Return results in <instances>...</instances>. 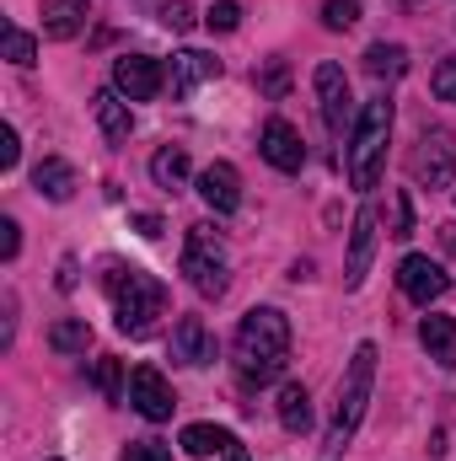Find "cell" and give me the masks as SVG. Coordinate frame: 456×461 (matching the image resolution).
I'll return each instance as SVG.
<instances>
[{
	"label": "cell",
	"instance_id": "cell-1",
	"mask_svg": "<svg viewBox=\"0 0 456 461\" xmlns=\"http://www.w3.org/2000/svg\"><path fill=\"white\" fill-rule=\"evenodd\" d=\"M290 359V317L274 306H258L236 328V375L247 386H269Z\"/></svg>",
	"mask_w": 456,
	"mask_h": 461
},
{
	"label": "cell",
	"instance_id": "cell-2",
	"mask_svg": "<svg viewBox=\"0 0 456 461\" xmlns=\"http://www.w3.org/2000/svg\"><path fill=\"white\" fill-rule=\"evenodd\" d=\"M103 290H108V301L118 312V333H129V339H145L156 328V317L167 312V285L156 274H145V268L108 263L103 268Z\"/></svg>",
	"mask_w": 456,
	"mask_h": 461
},
{
	"label": "cell",
	"instance_id": "cell-3",
	"mask_svg": "<svg viewBox=\"0 0 456 461\" xmlns=\"http://www.w3.org/2000/svg\"><path fill=\"white\" fill-rule=\"evenodd\" d=\"M376 344H360L354 348V359H349V370H343L339 381V408H333V424H328V440H323V461H339L349 451V440H354V429H360V419H365V408H370V386H376Z\"/></svg>",
	"mask_w": 456,
	"mask_h": 461
},
{
	"label": "cell",
	"instance_id": "cell-4",
	"mask_svg": "<svg viewBox=\"0 0 456 461\" xmlns=\"http://www.w3.org/2000/svg\"><path fill=\"white\" fill-rule=\"evenodd\" d=\"M387 134H392V103L370 97L360 108V118H354V134H349V183L354 188H376L381 156H387Z\"/></svg>",
	"mask_w": 456,
	"mask_h": 461
},
{
	"label": "cell",
	"instance_id": "cell-5",
	"mask_svg": "<svg viewBox=\"0 0 456 461\" xmlns=\"http://www.w3.org/2000/svg\"><path fill=\"white\" fill-rule=\"evenodd\" d=\"M183 274L188 285L205 295V301H221L231 285V258H226V241L215 226H188V241H183Z\"/></svg>",
	"mask_w": 456,
	"mask_h": 461
},
{
	"label": "cell",
	"instance_id": "cell-6",
	"mask_svg": "<svg viewBox=\"0 0 456 461\" xmlns=\"http://www.w3.org/2000/svg\"><path fill=\"white\" fill-rule=\"evenodd\" d=\"M408 172H414L419 188H451V177H456V134L451 129L424 123V134H419V145L408 156Z\"/></svg>",
	"mask_w": 456,
	"mask_h": 461
},
{
	"label": "cell",
	"instance_id": "cell-7",
	"mask_svg": "<svg viewBox=\"0 0 456 461\" xmlns=\"http://www.w3.org/2000/svg\"><path fill=\"white\" fill-rule=\"evenodd\" d=\"M129 402H134V413L150 419V424H167L172 408H178L172 381H167L156 365H134V370H129Z\"/></svg>",
	"mask_w": 456,
	"mask_h": 461
},
{
	"label": "cell",
	"instance_id": "cell-8",
	"mask_svg": "<svg viewBox=\"0 0 456 461\" xmlns=\"http://www.w3.org/2000/svg\"><path fill=\"white\" fill-rule=\"evenodd\" d=\"M376 226H381L376 204H360V210H354V230H349V263H343V285H349V290H360V285H365V274H370L376 236H381Z\"/></svg>",
	"mask_w": 456,
	"mask_h": 461
},
{
	"label": "cell",
	"instance_id": "cell-9",
	"mask_svg": "<svg viewBox=\"0 0 456 461\" xmlns=\"http://www.w3.org/2000/svg\"><path fill=\"white\" fill-rule=\"evenodd\" d=\"M114 86L129 103H150V97L167 86V70H161V59H150V54H123V59H114Z\"/></svg>",
	"mask_w": 456,
	"mask_h": 461
},
{
	"label": "cell",
	"instance_id": "cell-10",
	"mask_svg": "<svg viewBox=\"0 0 456 461\" xmlns=\"http://www.w3.org/2000/svg\"><path fill=\"white\" fill-rule=\"evenodd\" d=\"M397 285H403V295H408L414 306H430V301H441V295L451 290V274H446L441 263H430V258L408 252V258L397 263Z\"/></svg>",
	"mask_w": 456,
	"mask_h": 461
},
{
	"label": "cell",
	"instance_id": "cell-11",
	"mask_svg": "<svg viewBox=\"0 0 456 461\" xmlns=\"http://www.w3.org/2000/svg\"><path fill=\"white\" fill-rule=\"evenodd\" d=\"M317 103H323V123H328L333 134H343V123H349V113H354V97H349L343 65H333V59L317 65Z\"/></svg>",
	"mask_w": 456,
	"mask_h": 461
},
{
	"label": "cell",
	"instance_id": "cell-12",
	"mask_svg": "<svg viewBox=\"0 0 456 461\" xmlns=\"http://www.w3.org/2000/svg\"><path fill=\"white\" fill-rule=\"evenodd\" d=\"M221 76V59L215 54H199V49H183V54H172V65H167V86H172V97L183 103V97H194L205 81H215Z\"/></svg>",
	"mask_w": 456,
	"mask_h": 461
},
{
	"label": "cell",
	"instance_id": "cell-13",
	"mask_svg": "<svg viewBox=\"0 0 456 461\" xmlns=\"http://www.w3.org/2000/svg\"><path fill=\"white\" fill-rule=\"evenodd\" d=\"M258 150H263V161L279 167V172H301V167H306V145H301V134H296L285 118H269V123H263Z\"/></svg>",
	"mask_w": 456,
	"mask_h": 461
},
{
	"label": "cell",
	"instance_id": "cell-14",
	"mask_svg": "<svg viewBox=\"0 0 456 461\" xmlns=\"http://www.w3.org/2000/svg\"><path fill=\"white\" fill-rule=\"evenodd\" d=\"M199 199H205L215 215H231V210L242 204V177H236L231 161H210V167L199 172Z\"/></svg>",
	"mask_w": 456,
	"mask_h": 461
},
{
	"label": "cell",
	"instance_id": "cell-15",
	"mask_svg": "<svg viewBox=\"0 0 456 461\" xmlns=\"http://www.w3.org/2000/svg\"><path fill=\"white\" fill-rule=\"evenodd\" d=\"M172 359H178V365H194V370L215 359V339H210L205 317H183V322L172 328Z\"/></svg>",
	"mask_w": 456,
	"mask_h": 461
},
{
	"label": "cell",
	"instance_id": "cell-16",
	"mask_svg": "<svg viewBox=\"0 0 456 461\" xmlns=\"http://www.w3.org/2000/svg\"><path fill=\"white\" fill-rule=\"evenodd\" d=\"M87 27V0H43V38L70 43Z\"/></svg>",
	"mask_w": 456,
	"mask_h": 461
},
{
	"label": "cell",
	"instance_id": "cell-17",
	"mask_svg": "<svg viewBox=\"0 0 456 461\" xmlns=\"http://www.w3.org/2000/svg\"><path fill=\"white\" fill-rule=\"evenodd\" d=\"M32 188H38L43 199L65 204V199H76V167H70V161H59V156H49V161H38V167H32Z\"/></svg>",
	"mask_w": 456,
	"mask_h": 461
},
{
	"label": "cell",
	"instance_id": "cell-18",
	"mask_svg": "<svg viewBox=\"0 0 456 461\" xmlns=\"http://www.w3.org/2000/svg\"><path fill=\"white\" fill-rule=\"evenodd\" d=\"M419 344L430 348V359H435L441 370H451L456 365V322L441 317V312H430V317L419 322Z\"/></svg>",
	"mask_w": 456,
	"mask_h": 461
},
{
	"label": "cell",
	"instance_id": "cell-19",
	"mask_svg": "<svg viewBox=\"0 0 456 461\" xmlns=\"http://www.w3.org/2000/svg\"><path fill=\"white\" fill-rule=\"evenodd\" d=\"M92 113H97V123H103V134H108V140H129L134 113H129V103H123V92H118V86H103V92L92 97Z\"/></svg>",
	"mask_w": 456,
	"mask_h": 461
},
{
	"label": "cell",
	"instance_id": "cell-20",
	"mask_svg": "<svg viewBox=\"0 0 456 461\" xmlns=\"http://www.w3.org/2000/svg\"><path fill=\"white\" fill-rule=\"evenodd\" d=\"M279 424H285L290 435H306V429H312V392H306L301 381H290V386L279 392Z\"/></svg>",
	"mask_w": 456,
	"mask_h": 461
},
{
	"label": "cell",
	"instance_id": "cell-21",
	"mask_svg": "<svg viewBox=\"0 0 456 461\" xmlns=\"http://www.w3.org/2000/svg\"><path fill=\"white\" fill-rule=\"evenodd\" d=\"M150 177H156V188H183L188 183V150L183 145H161L150 156Z\"/></svg>",
	"mask_w": 456,
	"mask_h": 461
},
{
	"label": "cell",
	"instance_id": "cell-22",
	"mask_svg": "<svg viewBox=\"0 0 456 461\" xmlns=\"http://www.w3.org/2000/svg\"><path fill=\"white\" fill-rule=\"evenodd\" d=\"M365 70H370L376 81H397V76L408 70V49H403V43H370V49H365Z\"/></svg>",
	"mask_w": 456,
	"mask_h": 461
},
{
	"label": "cell",
	"instance_id": "cell-23",
	"mask_svg": "<svg viewBox=\"0 0 456 461\" xmlns=\"http://www.w3.org/2000/svg\"><path fill=\"white\" fill-rule=\"evenodd\" d=\"M87 344H92L87 317H59V322L49 328V348H54V354H87Z\"/></svg>",
	"mask_w": 456,
	"mask_h": 461
},
{
	"label": "cell",
	"instance_id": "cell-24",
	"mask_svg": "<svg viewBox=\"0 0 456 461\" xmlns=\"http://www.w3.org/2000/svg\"><path fill=\"white\" fill-rule=\"evenodd\" d=\"M231 440H236V435H231V429H215V424H188V429H183V451H188V456H221Z\"/></svg>",
	"mask_w": 456,
	"mask_h": 461
},
{
	"label": "cell",
	"instance_id": "cell-25",
	"mask_svg": "<svg viewBox=\"0 0 456 461\" xmlns=\"http://www.w3.org/2000/svg\"><path fill=\"white\" fill-rule=\"evenodd\" d=\"M0 49H5V59H11V65H22V70L38 59V43H32V32H22L16 22H5V27H0Z\"/></svg>",
	"mask_w": 456,
	"mask_h": 461
},
{
	"label": "cell",
	"instance_id": "cell-26",
	"mask_svg": "<svg viewBox=\"0 0 456 461\" xmlns=\"http://www.w3.org/2000/svg\"><path fill=\"white\" fill-rule=\"evenodd\" d=\"M205 27H210V32H236V27H242V0H215V5L205 11Z\"/></svg>",
	"mask_w": 456,
	"mask_h": 461
},
{
	"label": "cell",
	"instance_id": "cell-27",
	"mask_svg": "<svg viewBox=\"0 0 456 461\" xmlns=\"http://www.w3.org/2000/svg\"><path fill=\"white\" fill-rule=\"evenodd\" d=\"M323 22H328L333 32H349V27L360 22V0H323Z\"/></svg>",
	"mask_w": 456,
	"mask_h": 461
},
{
	"label": "cell",
	"instance_id": "cell-28",
	"mask_svg": "<svg viewBox=\"0 0 456 461\" xmlns=\"http://www.w3.org/2000/svg\"><path fill=\"white\" fill-rule=\"evenodd\" d=\"M92 381H97V392H103L108 402H118V397H123V370H118V359H97Z\"/></svg>",
	"mask_w": 456,
	"mask_h": 461
},
{
	"label": "cell",
	"instance_id": "cell-29",
	"mask_svg": "<svg viewBox=\"0 0 456 461\" xmlns=\"http://www.w3.org/2000/svg\"><path fill=\"white\" fill-rule=\"evenodd\" d=\"M258 92H263V97H285V92H290V70H285V59H269V70L258 76Z\"/></svg>",
	"mask_w": 456,
	"mask_h": 461
},
{
	"label": "cell",
	"instance_id": "cell-30",
	"mask_svg": "<svg viewBox=\"0 0 456 461\" xmlns=\"http://www.w3.org/2000/svg\"><path fill=\"white\" fill-rule=\"evenodd\" d=\"M387 236H397V241H408L414 236V210H408V194H392V230Z\"/></svg>",
	"mask_w": 456,
	"mask_h": 461
},
{
	"label": "cell",
	"instance_id": "cell-31",
	"mask_svg": "<svg viewBox=\"0 0 456 461\" xmlns=\"http://www.w3.org/2000/svg\"><path fill=\"white\" fill-rule=\"evenodd\" d=\"M161 22H167L172 32H188V27H194V5H188V0H167V5H161Z\"/></svg>",
	"mask_w": 456,
	"mask_h": 461
},
{
	"label": "cell",
	"instance_id": "cell-32",
	"mask_svg": "<svg viewBox=\"0 0 456 461\" xmlns=\"http://www.w3.org/2000/svg\"><path fill=\"white\" fill-rule=\"evenodd\" d=\"M430 86H435L441 103H456V59H441V65H435V81H430Z\"/></svg>",
	"mask_w": 456,
	"mask_h": 461
},
{
	"label": "cell",
	"instance_id": "cell-33",
	"mask_svg": "<svg viewBox=\"0 0 456 461\" xmlns=\"http://www.w3.org/2000/svg\"><path fill=\"white\" fill-rule=\"evenodd\" d=\"M123 461H172V451H167L161 440H129Z\"/></svg>",
	"mask_w": 456,
	"mask_h": 461
},
{
	"label": "cell",
	"instance_id": "cell-34",
	"mask_svg": "<svg viewBox=\"0 0 456 461\" xmlns=\"http://www.w3.org/2000/svg\"><path fill=\"white\" fill-rule=\"evenodd\" d=\"M16 161H22V140H16V129L5 123V129H0V172H11Z\"/></svg>",
	"mask_w": 456,
	"mask_h": 461
},
{
	"label": "cell",
	"instance_id": "cell-35",
	"mask_svg": "<svg viewBox=\"0 0 456 461\" xmlns=\"http://www.w3.org/2000/svg\"><path fill=\"white\" fill-rule=\"evenodd\" d=\"M16 252H22V226H16V221H11V215H5V221H0V258H5V263H11V258H16Z\"/></svg>",
	"mask_w": 456,
	"mask_h": 461
},
{
	"label": "cell",
	"instance_id": "cell-36",
	"mask_svg": "<svg viewBox=\"0 0 456 461\" xmlns=\"http://www.w3.org/2000/svg\"><path fill=\"white\" fill-rule=\"evenodd\" d=\"M76 285H81V263L65 258V263H59V290H76Z\"/></svg>",
	"mask_w": 456,
	"mask_h": 461
},
{
	"label": "cell",
	"instance_id": "cell-37",
	"mask_svg": "<svg viewBox=\"0 0 456 461\" xmlns=\"http://www.w3.org/2000/svg\"><path fill=\"white\" fill-rule=\"evenodd\" d=\"M134 230H140V236H150V241H156V236H161V215H134Z\"/></svg>",
	"mask_w": 456,
	"mask_h": 461
},
{
	"label": "cell",
	"instance_id": "cell-38",
	"mask_svg": "<svg viewBox=\"0 0 456 461\" xmlns=\"http://www.w3.org/2000/svg\"><path fill=\"white\" fill-rule=\"evenodd\" d=\"M221 461H252V456H247V446H242V440H231L226 451H221Z\"/></svg>",
	"mask_w": 456,
	"mask_h": 461
},
{
	"label": "cell",
	"instance_id": "cell-39",
	"mask_svg": "<svg viewBox=\"0 0 456 461\" xmlns=\"http://www.w3.org/2000/svg\"><path fill=\"white\" fill-rule=\"evenodd\" d=\"M441 241H446V247L456 252V226H441Z\"/></svg>",
	"mask_w": 456,
	"mask_h": 461
}]
</instances>
